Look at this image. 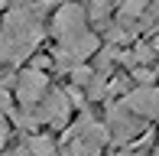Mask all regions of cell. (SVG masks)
<instances>
[{
	"instance_id": "cell-14",
	"label": "cell",
	"mask_w": 159,
	"mask_h": 156,
	"mask_svg": "<svg viewBox=\"0 0 159 156\" xmlns=\"http://www.w3.org/2000/svg\"><path fill=\"white\" fill-rule=\"evenodd\" d=\"M0 23H3V20H0Z\"/></svg>"
},
{
	"instance_id": "cell-3",
	"label": "cell",
	"mask_w": 159,
	"mask_h": 156,
	"mask_svg": "<svg viewBox=\"0 0 159 156\" xmlns=\"http://www.w3.org/2000/svg\"><path fill=\"white\" fill-rule=\"evenodd\" d=\"M49 91V75L46 68H36V65H26L23 72L13 78V94L23 108H36V104L46 98Z\"/></svg>"
},
{
	"instance_id": "cell-10",
	"label": "cell",
	"mask_w": 159,
	"mask_h": 156,
	"mask_svg": "<svg viewBox=\"0 0 159 156\" xmlns=\"http://www.w3.org/2000/svg\"><path fill=\"white\" fill-rule=\"evenodd\" d=\"M107 13H111V0H94L91 3V16L94 20H104Z\"/></svg>"
},
{
	"instance_id": "cell-7",
	"label": "cell",
	"mask_w": 159,
	"mask_h": 156,
	"mask_svg": "<svg viewBox=\"0 0 159 156\" xmlns=\"http://www.w3.org/2000/svg\"><path fill=\"white\" fill-rule=\"evenodd\" d=\"M124 104L133 111L136 117L156 120V117H159V88H153V85H140V88H133V91L124 98Z\"/></svg>"
},
{
	"instance_id": "cell-1",
	"label": "cell",
	"mask_w": 159,
	"mask_h": 156,
	"mask_svg": "<svg viewBox=\"0 0 159 156\" xmlns=\"http://www.w3.org/2000/svg\"><path fill=\"white\" fill-rule=\"evenodd\" d=\"M42 7L26 10V7H13L0 23V62L7 65H20L36 52L42 39Z\"/></svg>"
},
{
	"instance_id": "cell-4",
	"label": "cell",
	"mask_w": 159,
	"mask_h": 156,
	"mask_svg": "<svg viewBox=\"0 0 159 156\" xmlns=\"http://www.w3.org/2000/svg\"><path fill=\"white\" fill-rule=\"evenodd\" d=\"M49 30H52L55 42L84 33V30H88V13H84V7H78V3H62L59 10L52 13V26H49Z\"/></svg>"
},
{
	"instance_id": "cell-5",
	"label": "cell",
	"mask_w": 159,
	"mask_h": 156,
	"mask_svg": "<svg viewBox=\"0 0 159 156\" xmlns=\"http://www.w3.org/2000/svg\"><path fill=\"white\" fill-rule=\"evenodd\" d=\"M71 98H68V91H62V88H52V91H46V98H42L39 104L33 108V114L39 124H52V127H62L65 120H68L71 114Z\"/></svg>"
},
{
	"instance_id": "cell-13",
	"label": "cell",
	"mask_w": 159,
	"mask_h": 156,
	"mask_svg": "<svg viewBox=\"0 0 159 156\" xmlns=\"http://www.w3.org/2000/svg\"><path fill=\"white\" fill-rule=\"evenodd\" d=\"M153 156H159V150H156V153H153Z\"/></svg>"
},
{
	"instance_id": "cell-6",
	"label": "cell",
	"mask_w": 159,
	"mask_h": 156,
	"mask_svg": "<svg viewBox=\"0 0 159 156\" xmlns=\"http://www.w3.org/2000/svg\"><path fill=\"white\" fill-rule=\"evenodd\" d=\"M104 124L114 130V140H120V143H124V140L140 137V130H143V117H136V114L127 108L124 101H120V104H111V108H107Z\"/></svg>"
},
{
	"instance_id": "cell-9",
	"label": "cell",
	"mask_w": 159,
	"mask_h": 156,
	"mask_svg": "<svg viewBox=\"0 0 159 156\" xmlns=\"http://www.w3.org/2000/svg\"><path fill=\"white\" fill-rule=\"evenodd\" d=\"M146 10V0H120V16L124 20H136Z\"/></svg>"
},
{
	"instance_id": "cell-12",
	"label": "cell",
	"mask_w": 159,
	"mask_h": 156,
	"mask_svg": "<svg viewBox=\"0 0 159 156\" xmlns=\"http://www.w3.org/2000/svg\"><path fill=\"white\" fill-rule=\"evenodd\" d=\"M3 143H7V124H0V150H3Z\"/></svg>"
},
{
	"instance_id": "cell-8",
	"label": "cell",
	"mask_w": 159,
	"mask_h": 156,
	"mask_svg": "<svg viewBox=\"0 0 159 156\" xmlns=\"http://www.w3.org/2000/svg\"><path fill=\"white\" fill-rule=\"evenodd\" d=\"M26 146H30L33 156H55V143H52V137H46V133H33V137L26 140Z\"/></svg>"
},
{
	"instance_id": "cell-2",
	"label": "cell",
	"mask_w": 159,
	"mask_h": 156,
	"mask_svg": "<svg viewBox=\"0 0 159 156\" xmlns=\"http://www.w3.org/2000/svg\"><path fill=\"white\" fill-rule=\"evenodd\" d=\"M111 140V127L98 124L91 114H81L78 124L65 130V156H98Z\"/></svg>"
},
{
	"instance_id": "cell-11",
	"label": "cell",
	"mask_w": 159,
	"mask_h": 156,
	"mask_svg": "<svg viewBox=\"0 0 159 156\" xmlns=\"http://www.w3.org/2000/svg\"><path fill=\"white\" fill-rule=\"evenodd\" d=\"M3 111H10V104H7V94L0 91V114H3Z\"/></svg>"
}]
</instances>
